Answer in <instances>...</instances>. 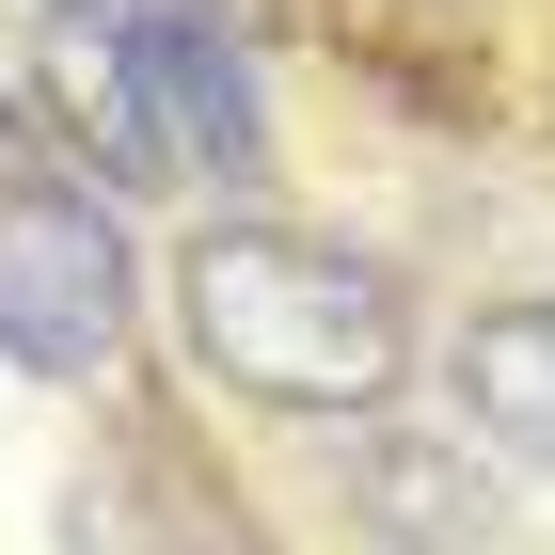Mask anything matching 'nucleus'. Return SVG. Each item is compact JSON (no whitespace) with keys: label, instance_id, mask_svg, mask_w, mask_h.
Returning a JSON list of instances; mask_svg holds the SVG:
<instances>
[{"label":"nucleus","instance_id":"nucleus-1","mask_svg":"<svg viewBox=\"0 0 555 555\" xmlns=\"http://www.w3.org/2000/svg\"><path fill=\"white\" fill-rule=\"evenodd\" d=\"M175 334H191V365L222 397L301 413V428H349V413L413 397V286L365 238H318V222H270V207H222L175 255Z\"/></svg>","mask_w":555,"mask_h":555},{"label":"nucleus","instance_id":"nucleus-2","mask_svg":"<svg viewBox=\"0 0 555 555\" xmlns=\"http://www.w3.org/2000/svg\"><path fill=\"white\" fill-rule=\"evenodd\" d=\"M128 318H143V238H128V191L80 159H33L0 175V365L48 397H80L128 365Z\"/></svg>","mask_w":555,"mask_h":555},{"label":"nucleus","instance_id":"nucleus-3","mask_svg":"<svg viewBox=\"0 0 555 555\" xmlns=\"http://www.w3.org/2000/svg\"><path fill=\"white\" fill-rule=\"evenodd\" d=\"M33 95H48V128H64V159L112 175V191H175V128H159V95H143V33H128V0H64L33 48Z\"/></svg>","mask_w":555,"mask_h":555},{"label":"nucleus","instance_id":"nucleus-4","mask_svg":"<svg viewBox=\"0 0 555 555\" xmlns=\"http://www.w3.org/2000/svg\"><path fill=\"white\" fill-rule=\"evenodd\" d=\"M128 33H143V95H159L175 159L207 175V191H255L270 175V95H255L238 16L222 0H128Z\"/></svg>","mask_w":555,"mask_h":555},{"label":"nucleus","instance_id":"nucleus-5","mask_svg":"<svg viewBox=\"0 0 555 555\" xmlns=\"http://www.w3.org/2000/svg\"><path fill=\"white\" fill-rule=\"evenodd\" d=\"M349 508H365L382 555H476L492 540V444H476V428L349 413Z\"/></svg>","mask_w":555,"mask_h":555},{"label":"nucleus","instance_id":"nucleus-6","mask_svg":"<svg viewBox=\"0 0 555 555\" xmlns=\"http://www.w3.org/2000/svg\"><path fill=\"white\" fill-rule=\"evenodd\" d=\"M444 382H461V428L492 444V461L555 476V301H492V318L444 349Z\"/></svg>","mask_w":555,"mask_h":555},{"label":"nucleus","instance_id":"nucleus-7","mask_svg":"<svg viewBox=\"0 0 555 555\" xmlns=\"http://www.w3.org/2000/svg\"><path fill=\"white\" fill-rule=\"evenodd\" d=\"M191 555H270V540H238V524H222V540H191Z\"/></svg>","mask_w":555,"mask_h":555},{"label":"nucleus","instance_id":"nucleus-8","mask_svg":"<svg viewBox=\"0 0 555 555\" xmlns=\"http://www.w3.org/2000/svg\"><path fill=\"white\" fill-rule=\"evenodd\" d=\"M16 128H33V112H16V95H0V159H16Z\"/></svg>","mask_w":555,"mask_h":555},{"label":"nucleus","instance_id":"nucleus-9","mask_svg":"<svg viewBox=\"0 0 555 555\" xmlns=\"http://www.w3.org/2000/svg\"><path fill=\"white\" fill-rule=\"evenodd\" d=\"M33 16H64V0H33Z\"/></svg>","mask_w":555,"mask_h":555}]
</instances>
